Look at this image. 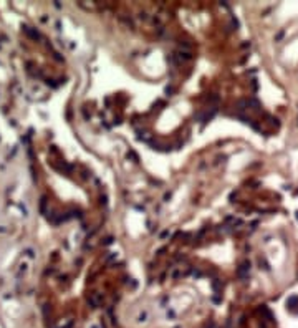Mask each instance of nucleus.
<instances>
[{
  "label": "nucleus",
  "instance_id": "1",
  "mask_svg": "<svg viewBox=\"0 0 298 328\" xmlns=\"http://www.w3.org/2000/svg\"><path fill=\"white\" fill-rule=\"evenodd\" d=\"M146 316H148V313H146V312H144V313H141V315H139V320H138V322H146V320H144Z\"/></svg>",
  "mask_w": 298,
  "mask_h": 328
}]
</instances>
